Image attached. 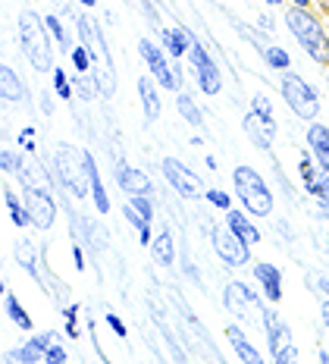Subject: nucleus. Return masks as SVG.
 Instances as JSON below:
<instances>
[{"instance_id":"1","label":"nucleus","mask_w":329,"mask_h":364,"mask_svg":"<svg viewBox=\"0 0 329 364\" xmlns=\"http://www.w3.org/2000/svg\"><path fill=\"white\" fill-rule=\"evenodd\" d=\"M19 41L26 57L32 60V66L38 73H50L53 70V44L48 38V26L35 16V13H22L19 16Z\"/></svg>"},{"instance_id":"2","label":"nucleus","mask_w":329,"mask_h":364,"mask_svg":"<svg viewBox=\"0 0 329 364\" xmlns=\"http://www.w3.org/2000/svg\"><path fill=\"white\" fill-rule=\"evenodd\" d=\"M53 166H57V179L63 182V188H70L72 198H85L91 195L88 186V170H85V154L70 145L53 148Z\"/></svg>"},{"instance_id":"3","label":"nucleus","mask_w":329,"mask_h":364,"mask_svg":"<svg viewBox=\"0 0 329 364\" xmlns=\"http://www.w3.org/2000/svg\"><path fill=\"white\" fill-rule=\"evenodd\" d=\"M232 182H235V195H239L242 204L248 208V214L266 217L273 210V195L257 170H251V166H235Z\"/></svg>"},{"instance_id":"4","label":"nucleus","mask_w":329,"mask_h":364,"mask_svg":"<svg viewBox=\"0 0 329 364\" xmlns=\"http://www.w3.org/2000/svg\"><path fill=\"white\" fill-rule=\"evenodd\" d=\"M286 22H288V28H292V35L298 38V44H301V48L308 50L311 57L323 60L329 54V41H326L323 28H320V22L313 19L308 10H301V6H292V10L286 13Z\"/></svg>"},{"instance_id":"5","label":"nucleus","mask_w":329,"mask_h":364,"mask_svg":"<svg viewBox=\"0 0 329 364\" xmlns=\"http://www.w3.org/2000/svg\"><path fill=\"white\" fill-rule=\"evenodd\" d=\"M282 97L288 101V107H292L301 119H313L320 113V97H317V91H313L308 82L301 79V75H282Z\"/></svg>"},{"instance_id":"6","label":"nucleus","mask_w":329,"mask_h":364,"mask_svg":"<svg viewBox=\"0 0 329 364\" xmlns=\"http://www.w3.org/2000/svg\"><path fill=\"white\" fill-rule=\"evenodd\" d=\"M207 232L213 239V252L220 255L223 264H229V267H242V264H248V242H242L229 226L207 223Z\"/></svg>"},{"instance_id":"7","label":"nucleus","mask_w":329,"mask_h":364,"mask_svg":"<svg viewBox=\"0 0 329 364\" xmlns=\"http://www.w3.org/2000/svg\"><path fill=\"white\" fill-rule=\"evenodd\" d=\"M163 176L166 182L176 188V192L182 195V198L195 201V198H207V188H204V182L198 173H191L185 164H179L176 157H166L163 161Z\"/></svg>"},{"instance_id":"8","label":"nucleus","mask_w":329,"mask_h":364,"mask_svg":"<svg viewBox=\"0 0 329 364\" xmlns=\"http://www.w3.org/2000/svg\"><path fill=\"white\" fill-rule=\"evenodd\" d=\"M139 54H141L144 63H148L151 75H154V79L160 82V88H170V91L182 88V79H179V75H176L173 66L166 63L163 50H160L154 41H148V38H141V44H139Z\"/></svg>"},{"instance_id":"9","label":"nucleus","mask_w":329,"mask_h":364,"mask_svg":"<svg viewBox=\"0 0 329 364\" xmlns=\"http://www.w3.org/2000/svg\"><path fill=\"white\" fill-rule=\"evenodd\" d=\"M26 210L32 220L35 230H50L53 220H57V204H53L48 188H26Z\"/></svg>"},{"instance_id":"10","label":"nucleus","mask_w":329,"mask_h":364,"mask_svg":"<svg viewBox=\"0 0 329 364\" xmlns=\"http://www.w3.org/2000/svg\"><path fill=\"white\" fill-rule=\"evenodd\" d=\"M191 66H195V73H198L201 91H207V95H220V88H223V82H220V70H217V63L210 60L207 48L198 44V41H195V48H191Z\"/></svg>"},{"instance_id":"11","label":"nucleus","mask_w":329,"mask_h":364,"mask_svg":"<svg viewBox=\"0 0 329 364\" xmlns=\"http://www.w3.org/2000/svg\"><path fill=\"white\" fill-rule=\"evenodd\" d=\"M79 38H82V44L88 48L91 60H95V66H113L110 63V50H107V44H104V38H101V28H97L88 16L79 19Z\"/></svg>"},{"instance_id":"12","label":"nucleus","mask_w":329,"mask_h":364,"mask_svg":"<svg viewBox=\"0 0 329 364\" xmlns=\"http://www.w3.org/2000/svg\"><path fill=\"white\" fill-rule=\"evenodd\" d=\"M244 132H248V139L254 141L260 151H270L273 139H276V119H266V117H260V113L251 110L248 117H244Z\"/></svg>"},{"instance_id":"13","label":"nucleus","mask_w":329,"mask_h":364,"mask_svg":"<svg viewBox=\"0 0 329 364\" xmlns=\"http://www.w3.org/2000/svg\"><path fill=\"white\" fill-rule=\"evenodd\" d=\"M119 188L126 195H132V198H151L154 182H151L148 173L135 170V166H122V170H119Z\"/></svg>"},{"instance_id":"14","label":"nucleus","mask_w":329,"mask_h":364,"mask_svg":"<svg viewBox=\"0 0 329 364\" xmlns=\"http://www.w3.org/2000/svg\"><path fill=\"white\" fill-rule=\"evenodd\" d=\"M260 317H264V327H266V343H270V352L279 355L286 346H292L288 339H292V333H288V323H282L276 317V311H260Z\"/></svg>"},{"instance_id":"15","label":"nucleus","mask_w":329,"mask_h":364,"mask_svg":"<svg viewBox=\"0 0 329 364\" xmlns=\"http://www.w3.org/2000/svg\"><path fill=\"white\" fill-rule=\"evenodd\" d=\"M254 279L260 283V289L270 301L282 299V273L276 264H254Z\"/></svg>"},{"instance_id":"16","label":"nucleus","mask_w":329,"mask_h":364,"mask_svg":"<svg viewBox=\"0 0 329 364\" xmlns=\"http://www.w3.org/2000/svg\"><path fill=\"white\" fill-rule=\"evenodd\" d=\"M85 154V170H88V186H91V198H95V208L97 214H107L110 210V198H107V188L101 182V173H97V164L91 157V151H82Z\"/></svg>"},{"instance_id":"17","label":"nucleus","mask_w":329,"mask_h":364,"mask_svg":"<svg viewBox=\"0 0 329 364\" xmlns=\"http://www.w3.org/2000/svg\"><path fill=\"white\" fill-rule=\"evenodd\" d=\"M226 305H229V311H235V314L244 317V308L257 305V292H251L244 283H229L226 286Z\"/></svg>"},{"instance_id":"18","label":"nucleus","mask_w":329,"mask_h":364,"mask_svg":"<svg viewBox=\"0 0 329 364\" xmlns=\"http://www.w3.org/2000/svg\"><path fill=\"white\" fill-rule=\"evenodd\" d=\"M226 336H229V343H232L235 355H239L244 364H264V355H260L257 348L248 343V336H244L239 327H229V330H226Z\"/></svg>"},{"instance_id":"19","label":"nucleus","mask_w":329,"mask_h":364,"mask_svg":"<svg viewBox=\"0 0 329 364\" xmlns=\"http://www.w3.org/2000/svg\"><path fill=\"white\" fill-rule=\"evenodd\" d=\"M53 339H57V333H41V336H32L26 346L19 348L22 361H28V364L44 361V355H48V348L53 346Z\"/></svg>"},{"instance_id":"20","label":"nucleus","mask_w":329,"mask_h":364,"mask_svg":"<svg viewBox=\"0 0 329 364\" xmlns=\"http://www.w3.org/2000/svg\"><path fill=\"white\" fill-rule=\"evenodd\" d=\"M308 145L313 148V154H317V164L323 166V170H329V129L313 123L308 129Z\"/></svg>"},{"instance_id":"21","label":"nucleus","mask_w":329,"mask_h":364,"mask_svg":"<svg viewBox=\"0 0 329 364\" xmlns=\"http://www.w3.org/2000/svg\"><path fill=\"white\" fill-rule=\"evenodd\" d=\"M226 226L235 232L242 242H248V245H254V242L260 239V232H257V226L251 223L244 214H239V210H226Z\"/></svg>"},{"instance_id":"22","label":"nucleus","mask_w":329,"mask_h":364,"mask_svg":"<svg viewBox=\"0 0 329 364\" xmlns=\"http://www.w3.org/2000/svg\"><path fill=\"white\" fill-rule=\"evenodd\" d=\"M139 95H141V104H144V119L148 123H154V119L160 117V97H157V85L154 79H139Z\"/></svg>"},{"instance_id":"23","label":"nucleus","mask_w":329,"mask_h":364,"mask_svg":"<svg viewBox=\"0 0 329 364\" xmlns=\"http://www.w3.org/2000/svg\"><path fill=\"white\" fill-rule=\"evenodd\" d=\"M151 252H154V261L157 264H163V267H173L176 248H173V236H170V230H166V226H160V230H157V239L151 242Z\"/></svg>"},{"instance_id":"24","label":"nucleus","mask_w":329,"mask_h":364,"mask_svg":"<svg viewBox=\"0 0 329 364\" xmlns=\"http://www.w3.org/2000/svg\"><path fill=\"white\" fill-rule=\"evenodd\" d=\"M163 41H166V50H170L173 57L191 54V48H195L188 28H170V32H163Z\"/></svg>"},{"instance_id":"25","label":"nucleus","mask_w":329,"mask_h":364,"mask_svg":"<svg viewBox=\"0 0 329 364\" xmlns=\"http://www.w3.org/2000/svg\"><path fill=\"white\" fill-rule=\"evenodd\" d=\"M16 176L22 179V186L26 188H48V176H44L41 166H38L35 161H19Z\"/></svg>"},{"instance_id":"26","label":"nucleus","mask_w":329,"mask_h":364,"mask_svg":"<svg viewBox=\"0 0 329 364\" xmlns=\"http://www.w3.org/2000/svg\"><path fill=\"white\" fill-rule=\"evenodd\" d=\"M0 85H4V101H22V97H26L19 75L13 73L6 63H4V70H0Z\"/></svg>"},{"instance_id":"27","label":"nucleus","mask_w":329,"mask_h":364,"mask_svg":"<svg viewBox=\"0 0 329 364\" xmlns=\"http://www.w3.org/2000/svg\"><path fill=\"white\" fill-rule=\"evenodd\" d=\"M4 308H6V317H10L13 323H16L19 330H32V317L26 314V308L19 305V299L13 292H6L4 295Z\"/></svg>"},{"instance_id":"28","label":"nucleus","mask_w":329,"mask_h":364,"mask_svg":"<svg viewBox=\"0 0 329 364\" xmlns=\"http://www.w3.org/2000/svg\"><path fill=\"white\" fill-rule=\"evenodd\" d=\"M16 264H22V270L32 273V277L38 279V255H35V248H32V242L28 239L16 242Z\"/></svg>"},{"instance_id":"29","label":"nucleus","mask_w":329,"mask_h":364,"mask_svg":"<svg viewBox=\"0 0 329 364\" xmlns=\"http://www.w3.org/2000/svg\"><path fill=\"white\" fill-rule=\"evenodd\" d=\"M4 204H6V214L16 226H28L32 220H28V210H26V201H19L13 192H4Z\"/></svg>"},{"instance_id":"30","label":"nucleus","mask_w":329,"mask_h":364,"mask_svg":"<svg viewBox=\"0 0 329 364\" xmlns=\"http://www.w3.org/2000/svg\"><path fill=\"white\" fill-rule=\"evenodd\" d=\"M126 220L135 226V232H139V242H141V245H151V242H154V236H151V223L139 214V210L132 208V204H126Z\"/></svg>"},{"instance_id":"31","label":"nucleus","mask_w":329,"mask_h":364,"mask_svg":"<svg viewBox=\"0 0 329 364\" xmlns=\"http://www.w3.org/2000/svg\"><path fill=\"white\" fill-rule=\"evenodd\" d=\"M176 107H179L182 117H185V123H191V126H201L204 123L201 110H198V104L191 101V95H179V97H176Z\"/></svg>"},{"instance_id":"32","label":"nucleus","mask_w":329,"mask_h":364,"mask_svg":"<svg viewBox=\"0 0 329 364\" xmlns=\"http://www.w3.org/2000/svg\"><path fill=\"white\" fill-rule=\"evenodd\" d=\"M72 66H75V73H79V75H91V70H95V60H91L85 44L72 48Z\"/></svg>"},{"instance_id":"33","label":"nucleus","mask_w":329,"mask_h":364,"mask_svg":"<svg viewBox=\"0 0 329 364\" xmlns=\"http://www.w3.org/2000/svg\"><path fill=\"white\" fill-rule=\"evenodd\" d=\"M264 60H266V66H273V70H288V66H292V57H288V50H282V48H270Z\"/></svg>"},{"instance_id":"34","label":"nucleus","mask_w":329,"mask_h":364,"mask_svg":"<svg viewBox=\"0 0 329 364\" xmlns=\"http://www.w3.org/2000/svg\"><path fill=\"white\" fill-rule=\"evenodd\" d=\"M235 28H239V32H242L244 38H248V44H251V48H257V54H260V57H266V50H270V48H266V44L260 41V38H264V35L254 32V28H251V26H244V22H239V26H235Z\"/></svg>"},{"instance_id":"35","label":"nucleus","mask_w":329,"mask_h":364,"mask_svg":"<svg viewBox=\"0 0 329 364\" xmlns=\"http://www.w3.org/2000/svg\"><path fill=\"white\" fill-rule=\"evenodd\" d=\"M44 26H48L50 35L57 38V48H66V41H70V38H66V32H63V22H60L57 16H48V19H44Z\"/></svg>"},{"instance_id":"36","label":"nucleus","mask_w":329,"mask_h":364,"mask_svg":"<svg viewBox=\"0 0 329 364\" xmlns=\"http://www.w3.org/2000/svg\"><path fill=\"white\" fill-rule=\"evenodd\" d=\"M251 110L260 113V117H266V119H276V117H273V104H270V97H266V95H254Z\"/></svg>"},{"instance_id":"37","label":"nucleus","mask_w":329,"mask_h":364,"mask_svg":"<svg viewBox=\"0 0 329 364\" xmlns=\"http://www.w3.org/2000/svg\"><path fill=\"white\" fill-rule=\"evenodd\" d=\"M207 201L213 204V208H220L226 214V210H232V201H229L226 192H220V188H207Z\"/></svg>"},{"instance_id":"38","label":"nucleus","mask_w":329,"mask_h":364,"mask_svg":"<svg viewBox=\"0 0 329 364\" xmlns=\"http://www.w3.org/2000/svg\"><path fill=\"white\" fill-rule=\"evenodd\" d=\"M53 88H57L60 97H72V85H70V79H66L63 70H53Z\"/></svg>"},{"instance_id":"39","label":"nucleus","mask_w":329,"mask_h":364,"mask_svg":"<svg viewBox=\"0 0 329 364\" xmlns=\"http://www.w3.org/2000/svg\"><path fill=\"white\" fill-rule=\"evenodd\" d=\"M66 358H70V355H66V348L60 343H53L48 348V355H44V364H66Z\"/></svg>"},{"instance_id":"40","label":"nucleus","mask_w":329,"mask_h":364,"mask_svg":"<svg viewBox=\"0 0 329 364\" xmlns=\"http://www.w3.org/2000/svg\"><path fill=\"white\" fill-rule=\"evenodd\" d=\"M129 204H132V208L139 210V214H141L144 220H148V223L154 220V204H151V198H132Z\"/></svg>"},{"instance_id":"41","label":"nucleus","mask_w":329,"mask_h":364,"mask_svg":"<svg viewBox=\"0 0 329 364\" xmlns=\"http://www.w3.org/2000/svg\"><path fill=\"white\" fill-rule=\"evenodd\" d=\"M273 364H298V348L286 346L279 355H273Z\"/></svg>"},{"instance_id":"42","label":"nucleus","mask_w":329,"mask_h":364,"mask_svg":"<svg viewBox=\"0 0 329 364\" xmlns=\"http://www.w3.org/2000/svg\"><path fill=\"white\" fill-rule=\"evenodd\" d=\"M0 166H4V173H16L19 170V157L10 154V151H4V154H0Z\"/></svg>"},{"instance_id":"43","label":"nucleus","mask_w":329,"mask_h":364,"mask_svg":"<svg viewBox=\"0 0 329 364\" xmlns=\"http://www.w3.org/2000/svg\"><path fill=\"white\" fill-rule=\"evenodd\" d=\"M19 145L35 154V129H22V132H19Z\"/></svg>"},{"instance_id":"44","label":"nucleus","mask_w":329,"mask_h":364,"mask_svg":"<svg viewBox=\"0 0 329 364\" xmlns=\"http://www.w3.org/2000/svg\"><path fill=\"white\" fill-rule=\"evenodd\" d=\"M107 323H110V330L117 333V336H126V323H122L117 314H107Z\"/></svg>"},{"instance_id":"45","label":"nucleus","mask_w":329,"mask_h":364,"mask_svg":"<svg viewBox=\"0 0 329 364\" xmlns=\"http://www.w3.org/2000/svg\"><path fill=\"white\" fill-rule=\"evenodd\" d=\"M4 364H28V361H22L19 348H10V352H6V358H4Z\"/></svg>"},{"instance_id":"46","label":"nucleus","mask_w":329,"mask_h":364,"mask_svg":"<svg viewBox=\"0 0 329 364\" xmlns=\"http://www.w3.org/2000/svg\"><path fill=\"white\" fill-rule=\"evenodd\" d=\"M72 257H75V267H79V270L85 267V255H82V248H79V245L72 248Z\"/></svg>"},{"instance_id":"47","label":"nucleus","mask_w":329,"mask_h":364,"mask_svg":"<svg viewBox=\"0 0 329 364\" xmlns=\"http://www.w3.org/2000/svg\"><path fill=\"white\" fill-rule=\"evenodd\" d=\"M317 286H320L317 292H320V295H326V299H329V279H326V277H317Z\"/></svg>"},{"instance_id":"48","label":"nucleus","mask_w":329,"mask_h":364,"mask_svg":"<svg viewBox=\"0 0 329 364\" xmlns=\"http://www.w3.org/2000/svg\"><path fill=\"white\" fill-rule=\"evenodd\" d=\"M323 323H326V330H329V299L323 301Z\"/></svg>"},{"instance_id":"49","label":"nucleus","mask_w":329,"mask_h":364,"mask_svg":"<svg viewBox=\"0 0 329 364\" xmlns=\"http://www.w3.org/2000/svg\"><path fill=\"white\" fill-rule=\"evenodd\" d=\"M320 364H329V352H323V348H320Z\"/></svg>"},{"instance_id":"50","label":"nucleus","mask_w":329,"mask_h":364,"mask_svg":"<svg viewBox=\"0 0 329 364\" xmlns=\"http://www.w3.org/2000/svg\"><path fill=\"white\" fill-rule=\"evenodd\" d=\"M79 4H82V6H95L97 0H79Z\"/></svg>"},{"instance_id":"51","label":"nucleus","mask_w":329,"mask_h":364,"mask_svg":"<svg viewBox=\"0 0 329 364\" xmlns=\"http://www.w3.org/2000/svg\"><path fill=\"white\" fill-rule=\"evenodd\" d=\"M295 4H298V6H301V10H304V6H308V0H295Z\"/></svg>"},{"instance_id":"52","label":"nucleus","mask_w":329,"mask_h":364,"mask_svg":"<svg viewBox=\"0 0 329 364\" xmlns=\"http://www.w3.org/2000/svg\"><path fill=\"white\" fill-rule=\"evenodd\" d=\"M266 4H273V6H279V4H282V0H266Z\"/></svg>"}]
</instances>
